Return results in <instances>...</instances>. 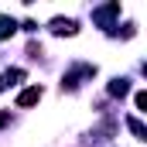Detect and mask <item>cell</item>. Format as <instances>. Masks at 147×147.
<instances>
[{"label":"cell","instance_id":"1","mask_svg":"<svg viewBox=\"0 0 147 147\" xmlns=\"http://www.w3.org/2000/svg\"><path fill=\"white\" fill-rule=\"evenodd\" d=\"M38 99H41V86H31V89H24V92L17 96V106H21V110H28V106H34Z\"/></svg>","mask_w":147,"mask_h":147},{"label":"cell","instance_id":"2","mask_svg":"<svg viewBox=\"0 0 147 147\" xmlns=\"http://www.w3.org/2000/svg\"><path fill=\"white\" fill-rule=\"evenodd\" d=\"M51 31L55 34H75V21L72 17H55L51 21Z\"/></svg>","mask_w":147,"mask_h":147},{"label":"cell","instance_id":"3","mask_svg":"<svg viewBox=\"0 0 147 147\" xmlns=\"http://www.w3.org/2000/svg\"><path fill=\"white\" fill-rule=\"evenodd\" d=\"M21 79H24V72H21V69H10V72H3V75H0V89H10V86H17Z\"/></svg>","mask_w":147,"mask_h":147},{"label":"cell","instance_id":"4","mask_svg":"<svg viewBox=\"0 0 147 147\" xmlns=\"http://www.w3.org/2000/svg\"><path fill=\"white\" fill-rule=\"evenodd\" d=\"M120 14V3H106L103 10H96V21H103V24H110L113 17Z\"/></svg>","mask_w":147,"mask_h":147},{"label":"cell","instance_id":"5","mask_svg":"<svg viewBox=\"0 0 147 147\" xmlns=\"http://www.w3.org/2000/svg\"><path fill=\"white\" fill-rule=\"evenodd\" d=\"M127 92H130V82H127V79H113L110 82V96H120V99H123Z\"/></svg>","mask_w":147,"mask_h":147},{"label":"cell","instance_id":"6","mask_svg":"<svg viewBox=\"0 0 147 147\" xmlns=\"http://www.w3.org/2000/svg\"><path fill=\"white\" fill-rule=\"evenodd\" d=\"M14 31H17V21H14V17H0V41L10 38Z\"/></svg>","mask_w":147,"mask_h":147},{"label":"cell","instance_id":"7","mask_svg":"<svg viewBox=\"0 0 147 147\" xmlns=\"http://www.w3.org/2000/svg\"><path fill=\"white\" fill-rule=\"evenodd\" d=\"M127 127H130V130H134V134H137V137H140V140H144V137H147V130H144V123H140V120H137V116H130V120H127Z\"/></svg>","mask_w":147,"mask_h":147},{"label":"cell","instance_id":"8","mask_svg":"<svg viewBox=\"0 0 147 147\" xmlns=\"http://www.w3.org/2000/svg\"><path fill=\"white\" fill-rule=\"evenodd\" d=\"M134 103H137V110L144 113V110H147V92H137V96H134Z\"/></svg>","mask_w":147,"mask_h":147}]
</instances>
